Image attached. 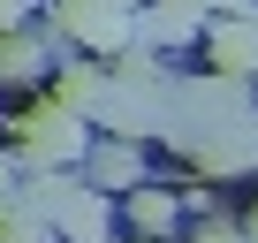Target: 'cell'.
<instances>
[{"mask_svg": "<svg viewBox=\"0 0 258 243\" xmlns=\"http://www.w3.org/2000/svg\"><path fill=\"white\" fill-rule=\"evenodd\" d=\"M198 8H220V16H250V0H198Z\"/></svg>", "mask_w": 258, "mask_h": 243, "instance_id": "cell-14", "label": "cell"}, {"mask_svg": "<svg viewBox=\"0 0 258 243\" xmlns=\"http://www.w3.org/2000/svg\"><path fill=\"white\" fill-rule=\"evenodd\" d=\"M205 31V16H198V0H145V8H137V38L145 46H190Z\"/></svg>", "mask_w": 258, "mask_h": 243, "instance_id": "cell-5", "label": "cell"}, {"mask_svg": "<svg viewBox=\"0 0 258 243\" xmlns=\"http://www.w3.org/2000/svg\"><path fill=\"white\" fill-rule=\"evenodd\" d=\"M190 160H198L205 175H243V167H258V114H250V122H228V130H213V137H198Z\"/></svg>", "mask_w": 258, "mask_h": 243, "instance_id": "cell-4", "label": "cell"}, {"mask_svg": "<svg viewBox=\"0 0 258 243\" xmlns=\"http://www.w3.org/2000/svg\"><path fill=\"white\" fill-rule=\"evenodd\" d=\"M0 243H61V228L38 220V213H8L0 220Z\"/></svg>", "mask_w": 258, "mask_h": 243, "instance_id": "cell-11", "label": "cell"}, {"mask_svg": "<svg viewBox=\"0 0 258 243\" xmlns=\"http://www.w3.org/2000/svg\"><path fill=\"white\" fill-rule=\"evenodd\" d=\"M31 8H38V0H0V31H23V23H31Z\"/></svg>", "mask_w": 258, "mask_h": 243, "instance_id": "cell-12", "label": "cell"}, {"mask_svg": "<svg viewBox=\"0 0 258 243\" xmlns=\"http://www.w3.org/2000/svg\"><path fill=\"white\" fill-rule=\"evenodd\" d=\"M8 145L23 160V175H69L91 160V122L76 106H31V114H8Z\"/></svg>", "mask_w": 258, "mask_h": 243, "instance_id": "cell-1", "label": "cell"}, {"mask_svg": "<svg viewBox=\"0 0 258 243\" xmlns=\"http://www.w3.org/2000/svg\"><path fill=\"white\" fill-rule=\"evenodd\" d=\"M69 38H31V31H0V84H38L46 61H61Z\"/></svg>", "mask_w": 258, "mask_h": 243, "instance_id": "cell-6", "label": "cell"}, {"mask_svg": "<svg viewBox=\"0 0 258 243\" xmlns=\"http://www.w3.org/2000/svg\"><path fill=\"white\" fill-rule=\"evenodd\" d=\"M205 53H213V76L258 84V8H250V16H220V23L205 31Z\"/></svg>", "mask_w": 258, "mask_h": 243, "instance_id": "cell-3", "label": "cell"}, {"mask_svg": "<svg viewBox=\"0 0 258 243\" xmlns=\"http://www.w3.org/2000/svg\"><path fill=\"white\" fill-rule=\"evenodd\" d=\"M84 183L91 190H145V152L129 145V137H106V145H91Z\"/></svg>", "mask_w": 258, "mask_h": 243, "instance_id": "cell-7", "label": "cell"}, {"mask_svg": "<svg viewBox=\"0 0 258 243\" xmlns=\"http://www.w3.org/2000/svg\"><path fill=\"white\" fill-rule=\"evenodd\" d=\"M175 213H182V205H175L167 190H129V220H137V228H145L152 243H160V235L175 228Z\"/></svg>", "mask_w": 258, "mask_h": 243, "instance_id": "cell-10", "label": "cell"}, {"mask_svg": "<svg viewBox=\"0 0 258 243\" xmlns=\"http://www.w3.org/2000/svg\"><path fill=\"white\" fill-rule=\"evenodd\" d=\"M53 31L76 38V46H91V53H106V61L137 46V16L114 8V0H61V8H53Z\"/></svg>", "mask_w": 258, "mask_h": 243, "instance_id": "cell-2", "label": "cell"}, {"mask_svg": "<svg viewBox=\"0 0 258 243\" xmlns=\"http://www.w3.org/2000/svg\"><path fill=\"white\" fill-rule=\"evenodd\" d=\"M53 99H61V106H76L84 122H99V106L114 99V69H99V61H61Z\"/></svg>", "mask_w": 258, "mask_h": 243, "instance_id": "cell-9", "label": "cell"}, {"mask_svg": "<svg viewBox=\"0 0 258 243\" xmlns=\"http://www.w3.org/2000/svg\"><path fill=\"white\" fill-rule=\"evenodd\" d=\"M198 243H243V235H235V228H220V220H205V228H198Z\"/></svg>", "mask_w": 258, "mask_h": 243, "instance_id": "cell-13", "label": "cell"}, {"mask_svg": "<svg viewBox=\"0 0 258 243\" xmlns=\"http://www.w3.org/2000/svg\"><path fill=\"white\" fill-rule=\"evenodd\" d=\"M61 243H114V205H106V190H91V183H76V198L61 205Z\"/></svg>", "mask_w": 258, "mask_h": 243, "instance_id": "cell-8", "label": "cell"}]
</instances>
